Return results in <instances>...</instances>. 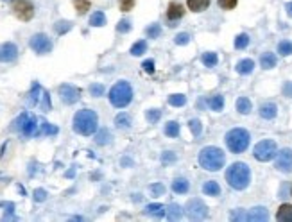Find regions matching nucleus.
Returning <instances> with one entry per match:
<instances>
[{"label":"nucleus","instance_id":"nucleus-1","mask_svg":"<svg viewBox=\"0 0 292 222\" xmlns=\"http://www.w3.org/2000/svg\"><path fill=\"white\" fill-rule=\"evenodd\" d=\"M97 126H99V117L93 109H81L74 115V131L77 135L91 136L97 131Z\"/></svg>","mask_w":292,"mask_h":222},{"label":"nucleus","instance_id":"nucleus-2","mask_svg":"<svg viewBox=\"0 0 292 222\" xmlns=\"http://www.w3.org/2000/svg\"><path fill=\"white\" fill-rule=\"evenodd\" d=\"M249 179H251V170L246 163H233L230 168L226 170V181L231 188L235 190H244L248 188Z\"/></svg>","mask_w":292,"mask_h":222},{"label":"nucleus","instance_id":"nucleus-3","mask_svg":"<svg viewBox=\"0 0 292 222\" xmlns=\"http://www.w3.org/2000/svg\"><path fill=\"white\" fill-rule=\"evenodd\" d=\"M199 165L205 170H221L224 167V153L219 147H205L199 153Z\"/></svg>","mask_w":292,"mask_h":222},{"label":"nucleus","instance_id":"nucleus-4","mask_svg":"<svg viewBox=\"0 0 292 222\" xmlns=\"http://www.w3.org/2000/svg\"><path fill=\"white\" fill-rule=\"evenodd\" d=\"M13 129L18 131L22 136L29 138V136H38V131H40V124H38V118L31 113H22L15 122H13Z\"/></svg>","mask_w":292,"mask_h":222},{"label":"nucleus","instance_id":"nucleus-5","mask_svg":"<svg viewBox=\"0 0 292 222\" xmlns=\"http://www.w3.org/2000/svg\"><path fill=\"white\" fill-rule=\"evenodd\" d=\"M133 98V90L129 83L126 81H118L113 88L110 90V102L115 108H126Z\"/></svg>","mask_w":292,"mask_h":222},{"label":"nucleus","instance_id":"nucleus-6","mask_svg":"<svg viewBox=\"0 0 292 222\" xmlns=\"http://www.w3.org/2000/svg\"><path fill=\"white\" fill-rule=\"evenodd\" d=\"M226 143H228V149L231 153L238 154V153H244L249 145V133L246 129H231L230 133L226 135Z\"/></svg>","mask_w":292,"mask_h":222},{"label":"nucleus","instance_id":"nucleus-7","mask_svg":"<svg viewBox=\"0 0 292 222\" xmlns=\"http://www.w3.org/2000/svg\"><path fill=\"white\" fill-rule=\"evenodd\" d=\"M27 101H29L31 106H40L43 111L51 109V97H48V93L38 83H33V88H31Z\"/></svg>","mask_w":292,"mask_h":222},{"label":"nucleus","instance_id":"nucleus-8","mask_svg":"<svg viewBox=\"0 0 292 222\" xmlns=\"http://www.w3.org/2000/svg\"><path fill=\"white\" fill-rule=\"evenodd\" d=\"M185 213L190 220H203L208 217V206L201 199H190L185 206Z\"/></svg>","mask_w":292,"mask_h":222},{"label":"nucleus","instance_id":"nucleus-9","mask_svg":"<svg viewBox=\"0 0 292 222\" xmlns=\"http://www.w3.org/2000/svg\"><path fill=\"white\" fill-rule=\"evenodd\" d=\"M11 9L16 15V18L29 22L34 16V6L31 0H11Z\"/></svg>","mask_w":292,"mask_h":222},{"label":"nucleus","instance_id":"nucleus-10","mask_svg":"<svg viewBox=\"0 0 292 222\" xmlns=\"http://www.w3.org/2000/svg\"><path fill=\"white\" fill-rule=\"evenodd\" d=\"M276 143L273 142V140H263V142L256 143L255 147V158L258 161H269L273 160L274 156H276Z\"/></svg>","mask_w":292,"mask_h":222},{"label":"nucleus","instance_id":"nucleus-11","mask_svg":"<svg viewBox=\"0 0 292 222\" xmlns=\"http://www.w3.org/2000/svg\"><path fill=\"white\" fill-rule=\"evenodd\" d=\"M29 45L34 52H38V54H48V52L52 51V41L48 40L47 34H41V33L34 34V36L31 38Z\"/></svg>","mask_w":292,"mask_h":222},{"label":"nucleus","instance_id":"nucleus-12","mask_svg":"<svg viewBox=\"0 0 292 222\" xmlns=\"http://www.w3.org/2000/svg\"><path fill=\"white\" fill-rule=\"evenodd\" d=\"M59 98L68 106L76 104L81 98V90L74 86V84H61V86H59Z\"/></svg>","mask_w":292,"mask_h":222},{"label":"nucleus","instance_id":"nucleus-13","mask_svg":"<svg viewBox=\"0 0 292 222\" xmlns=\"http://www.w3.org/2000/svg\"><path fill=\"white\" fill-rule=\"evenodd\" d=\"M18 58V47L15 43H2L0 45V63H11Z\"/></svg>","mask_w":292,"mask_h":222},{"label":"nucleus","instance_id":"nucleus-14","mask_svg":"<svg viewBox=\"0 0 292 222\" xmlns=\"http://www.w3.org/2000/svg\"><path fill=\"white\" fill-rule=\"evenodd\" d=\"M276 168L281 172H292V151L290 149H283L278 153Z\"/></svg>","mask_w":292,"mask_h":222},{"label":"nucleus","instance_id":"nucleus-15","mask_svg":"<svg viewBox=\"0 0 292 222\" xmlns=\"http://www.w3.org/2000/svg\"><path fill=\"white\" fill-rule=\"evenodd\" d=\"M183 15H185V8H183L179 2H171V4H168L167 18L171 20V22H176V20L183 18Z\"/></svg>","mask_w":292,"mask_h":222},{"label":"nucleus","instance_id":"nucleus-16","mask_svg":"<svg viewBox=\"0 0 292 222\" xmlns=\"http://www.w3.org/2000/svg\"><path fill=\"white\" fill-rule=\"evenodd\" d=\"M267 218H269V213H267V210L263 206L253 208V210L246 215V220H260V222H263V220H267Z\"/></svg>","mask_w":292,"mask_h":222},{"label":"nucleus","instance_id":"nucleus-17","mask_svg":"<svg viewBox=\"0 0 292 222\" xmlns=\"http://www.w3.org/2000/svg\"><path fill=\"white\" fill-rule=\"evenodd\" d=\"M276 113H278V108H276V104H273V102L263 104L262 108H260V117L267 118V120H271V118L276 117Z\"/></svg>","mask_w":292,"mask_h":222},{"label":"nucleus","instance_id":"nucleus-18","mask_svg":"<svg viewBox=\"0 0 292 222\" xmlns=\"http://www.w3.org/2000/svg\"><path fill=\"white\" fill-rule=\"evenodd\" d=\"M276 218L281 222H292V204H283L280 206L276 213Z\"/></svg>","mask_w":292,"mask_h":222},{"label":"nucleus","instance_id":"nucleus-19","mask_svg":"<svg viewBox=\"0 0 292 222\" xmlns=\"http://www.w3.org/2000/svg\"><path fill=\"white\" fill-rule=\"evenodd\" d=\"M145 213L147 215H153V217H165V206L160 203H154V204H147L145 206Z\"/></svg>","mask_w":292,"mask_h":222},{"label":"nucleus","instance_id":"nucleus-20","mask_svg":"<svg viewBox=\"0 0 292 222\" xmlns=\"http://www.w3.org/2000/svg\"><path fill=\"white\" fill-rule=\"evenodd\" d=\"M165 215H167L168 220H178V218H181V206L176 203L168 204V206L165 208Z\"/></svg>","mask_w":292,"mask_h":222},{"label":"nucleus","instance_id":"nucleus-21","mask_svg":"<svg viewBox=\"0 0 292 222\" xmlns=\"http://www.w3.org/2000/svg\"><path fill=\"white\" fill-rule=\"evenodd\" d=\"M253 68H255V63H253V59H242V61L237 63V72L242 73V76H248V73H251Z\"/></svg>","mask_w":292,"mask_h":222},{"label":"nucleus","instance_id":"nucleus-22","mask_svg":"<svg viewBox=\"0 0 292 222\" xmlns=\"http://www.w3.org/2000/svg\"><path fill=\"white\" fill-rule=\"evenodd\" d=\"M90 26L91 27H104L106 26V15L103 11H95L90 16Z\"/></svg>","mask_w":292,"mask_h":222},{"label":"nucleus","instance_id":"nucleus-23","mask_svg":"<svg viewBox=\"0 0 292 222\" xmlns=\"http://www.w3.org/2000/svg\"><path fill=\"white\" fill-rule=\"evenodd\" d=\"M188 181H186L185 178H178L172 181V190H174L176 193H186L188 192Z\"/></svg>","mask_w":292,"mask_h":222},{"label":"nucleus","instance_id":"nucleus-24","mask_svg":"<svg viewBox=\"0 0 292 222\" xmlns=\"http://www.w3.org/2000/svg\"><path fill=\"white\" fill-rule=\"evenodd\" d=\"M208 6H210V0H188V8L192 9L193 13L205 11Z\"/></svg>","mask_w":292,"mask_h":222},{"label":"nucleus","instance_id":"nucleus-25","mask_svg":"<svg viewBox=\"0 0 292 222\" xmlns=\"http://www.w3.org/2000/svg\"><path fill=\"white\" fill-rule=\"evenodd\" d=\"M115 126L118 129H129L131 128V117L128 113H118L117 118H115Z\"/></svg>","mask_w":292,"mask_h":222},{"label":"nucleus","instance_id":"nucleus-26","mask_svg":"<svg viewBox=\"0 0 292 222\" xmlns=\"http://www.w3.org/2000/svg\"><path fill=\"white\" fill-rule=\"evenodd\" d=\"M260 65H262V68H265V70L273 68V66H276V56L271 54V52L262 54V58H260Z\"/></svg>","mask_w":292,"mask_h":222},{"label":"nucleus","instance_id":"nucleus-27","mask_svg":"<svg viewBox=\"0 0 292 222\" xmlns=\"http://www.w3.org/2000/svg\"><path fill=\"white\" fill-rule=\"evenodd\" d=\"M41 135H58V128H56V126H51L45 120H40V131H38V136H41Z\"/></svg>","mask_w":292,"mask_h":222},{"label":"nucleus","instance_id":"nucleus-28","mask_svg":"<svg viewBox=\"0 0 292 222\" xmlns=\"http://www.w3.org/2000/svg\"><path fill=\"white\" fill-rule=\"evenodd\" d=\"M95 142L99 143V145H108L111 142V133L108 129H101L97 135H95Z\"/></svg>","mask_w":292,"mask_h":222},{"label":"nucleus","instance_id":"nucleus-29","mask_svg":"<svg viewBox=\"0 0 292 222\" xmlns=\"http://www.w3.org/2000/svg\"><path fill=\"white\" fill-rule=\"evenodd\" d=\"M203 192H205L206 195H219V193H221V186L217 185L215 181H206L205 186H203Z\"/></svg>","mask_w":292,"mask_h":222},{"label":"nucleus","instance_id":"nucleus-30","mask_svg":"<svg viewBox=\"0 0 292 222\" xmlns=\"http://www.w3.org/2000/svg\"><path fill=\"white\" fill-rule=\"evenodd\" d=\"M208 106L213 109V111H221L224 108V98L223 95H213L212 98H208Z\"/></svg>","mask_w":292,"mask_h":222},{"label":"nucleus","instance_id":"nucleus-31","mask_svg":"<svg viewBox=\"0 0 292 222\" xmlns=\"http://www.w3.org/2000/svg\"><path fill=\"white\" fill-rule=\"evenodd\" d=\"M237 109H238V113L248 115L249 111H251V102H249V98H246V97L238 98V101H237Z\"/></svg>","mask_w":292,"mask_h":222},{"label":"nucleus","instance_id":"nucleus-32","mask_svg":"<svg viewBox=\"0 0 292 222\" xmlns=\"http://www.w3.org/2000/svg\"><path fill=\"white\" fill-rule=\"evenodd\" d=\"M165 135L171 136V138H176L179 135V124L178 122H167L165 126Z\"/></svg>","mask_w":292,"mask_h":222},{"label":"nucleus","instance_id":"nucleus-33","mask_svg":"<svg viewBox=\"0 0 292 222\" xmlns=\"http://www.w3.org/2000/svg\"><path fill=\"white\" fill-rule=\"evenodd\" d=\"M143 52H147V41H143V40L136 41V43L131 47V54L133 56H142Z\"/></svg>","mask_w":292,"mask_h":222},{"label":"nucleus","instance_id":"nucleus-34","mask_svg":"<svg viewBox=\"0 0 292 222\" xmlns=\"http://www.w3.org/2000/svg\"><path fill=\"white\" fill-rule=\"evenodd\" d=\"M201 59H203V63H205L206 66H215L217 61H219L215 52H206V54H203Z\"/></svg>","mask_w":292,"mask_h":222},{"label":"nucleus","instance_id":"nucleus-35","mask_svg":"<svg viewBox=\"0 0 292 222\" xmlns=\"http://www.w3.org/2000/svg\"><path fill=\"white\" fill-rule=\"evenodd\" d=\"M186 102V97L185 95H179V93H176V95H171L168 97V104L171 106H178V108H181L183 104Z\"/></svg>","mask_w":292,"mask_h":222},{"label":"nucleus","instance_id":"nucleus-36","mask_svg":"<svg viewBox=\"0 0 292 222\" xmlns=\"http://www.w3.org/2000/svg\"><path fill=\"white\" fill-rule=\"evenodd\" d=\"M278 52H280L281 56H290L292 54V41H281V43L278 45Z\"/></svg>","mask_w":292,"mask_h":222},{"label":"nucleus","instance_id":"nucleus-37","mask_svg":"<svg viewBox=\"0 0 292 222\" xmlns=\"http://www.w3.org/2000/svg\"><path fill=\"white\" fill-rule=\"evenodd\" d=\"M74 6H76L79 15H83V13H86L90 9V2L88 0H74Z\"/></svg>","mask_w":292,"mask_h":222},{"label":"nucleus","instance_id":"nucleus-38","mask_svg":"<svg viewBox=\"0 0 292 222\" xmlns=\"http://www.w3.org/2000/svg\"><path fill=\"white\" fill-rule=\"evenodd\" d=\"M54 29H56V33L58 34H65V33H68L70 29H72V23L70 22H58V23H54Z\"/></svg>","mask_w":292,"mask_h":222},{"label":"nucleus","instance_id":"nucleus-39","mask_svg":"<svg viewBox=\"0 0 292 222\" xmlns=\"http://www.w3.org/2000/svg\"><path fill=\"white\" fill-rule=\"evenodd\" d=\"M160 117H161V111H160V109H149V111L145 113V118L151 122V124H154V122L160 120Z\"/></svg>","mask_w":292,"mask_h":222},{"label":"nucleus","instance_id":"nucleus-40","mask_svg":"<svg viewBox=\"0 0 292 222\" xmlns=\"http://www.w3.org/2000/svg\"><path fill=\"white\" fill-rule=\"evenodd\" d=\"M249 45V36L248 34H238L237 40H235V47L237 48H246Z\"/></svg>","mask_w":292,"mask_h":222},{"label":"nucleus","instance_id":"nucleus-41","mask_svg":"<svg viewBox=\"0 0 292 222\" xmlns=\"http://www.w3.org/2000/svg\"><path fill=\"white\" fill-rule=\"evenodd\" d=\"M145 33H147V36H149V38H158L161 34V27L158 26V23H153V26L147 27Z\"/></svg>","mask_w":292,"mask_h":222},{"label":"nucleus","instance_id":"nucleus-42","mask_svg":"<svg viewBox=\"0 0 292 222\" xmlns=\"http://www.w3.org/2000/svg\"><path fill=\"white\" fill-rule=\"evenodd\" d=\"M188 126H190V131H192L196 136L201 135V122H199L198 118H192V120L188 122Z\"/></svg>","mask_w":292,"mask_h":222},{"label":"nucleus","instance_id":"nucleus-43","mask_svg":"<svg viewBox=\"0 0 292 222\" xmlns=\"http://www.w3.org/2000/svg\"><path fill=\"white\" fill-rule=\"evenodd\" d=\"M104 91H106V90H104V86H103V84H99V83L91 84V86H90V93L93 95V97H101V95H104Z\"/></svg>","mask_w":292,"mask_h":222},{"label":"nucleus","instance_id":"nucleus-44","mask_svg":"<svg viewBox=\"0 0 292 222\" xmlns=\"http://www.w3.org/2000/svg\"><path fill=\"white\" fill-rule=\"evenodd\" d=\"M117 31L118 33H129L131 31V22L129 20H120L117 26Z\"/></svg>","mask_w":292,"mask_h":222},{"label":"nucleus","instance_id":"nucleus-45","mask_svg":"<svg viewBox=\"0 0 292 222\" xmlns=\"http://www.w3.org/2000/svg\"><path fill=\"white\" fill-rule=\"evenodd\" d=\"M45 199H47V192H45L43 188L34 190V201H36V203H43Z\"/></svg>","mask_w":292,"mask_h":222},{"label":"nucleus","instance_id":"nucleus-46","mask_svg":"<svg viewBox=\"0 0 292 222\" xmlns=\"http://www.w3.org/2000/svg\"><path fill=\"white\" fill-rule=\"evenodd\" d=\"M238 0H219V6L223 9H233L237 6Z\"/></svg>","mask_w":292,"mask_h":222},{"label":"nucleus","instance_id":"nucleus-47","mask_svg":"<svg viewBox=\"0 0 292 222\" xmlns=\"http://www.w3.org/2000/svg\"><path fill=\"white\" fill-rule=\"evenodd\" d=\"M118 2H120L122 11H131L133 6H135V0H118Z\"/></svg>","mask_w":292,"mask_h":222},{"label":"nucleus","instance_id":"nucleus-48","mask_svg":"<svg viewBox=\"0 0 292 222\" xmlns=\"http://www.w3.org/2000/svg\"><path fill=\"white\" fill-rule=\"evenodd\" d=\"M188 41H190V34H186V33H181L176 36V43L178 45H186Z\"/></svg>","mask_w":292,"mask_h":222},{"label":"nucleus","instance_id":"nucleus-49","mask_svg":"<svg viewBox=\"0 0 292 222\" xmlns=\"http://www.w3.org/2000/svg\"><path fill=\"white\" fill-rule=\"evenodd\" d=\"M176 161V154L174 153H163L161 154V163H172Z\"/></svg>","mask_w":292,"mask_h":222},{"label":"nucleus","instance_id":"nucleus-50","mask_svg":"<svg viewBox=\"0 0 292 222\" xmlns=\"http://www.w3.org/2000/svg\"><path fill=\"white\" fill-rule=\"evenodd\" d=\"M142 66H143V70H145L147 73H153L154 72V61H153V59H147V61H143Z\"/></svg>","mask_w":292,"mask_h":222},{"label":"nucleus","instance_id":"nucleus-51","mask_svg":"<svg viewBox=\"0 0 292 222\" xmlns=\"http://www.w3.org/2000/svg\"><path fill=\"white\" fill-rule=\"evenodd\" d=\"M151 190H153L154 195H161V193L165 192V186H163V185H160V183H156V185L151 186Z\"/></svg>","mask_w":292,"mask_h":222},{"label":"nucleus","instance_id":"nucleus-52","mask_svg":"<svg viewBox=\"0 0 292 222\" xmlns=\"http://www.w3.org/2000/svg\"><path fill=\"white\" fill-rule=\"evenodd\" d=\"M231 218H233V220H246V215L242 213V210H238V211H235V213L231 215Z\"/></svg>","mask_w":292,"mask_h":222},{"label":"nucleus","instance_id":"nucleus-53","mask_svg":"<svg viewBox=\"0 0 292 222\" xmlns=\"http://www.w3.org/2000/svg\"><path fill=\"white\" fill-rule=\"evenodd\" d=\"M283 93L287 95V97H292V83H285V86H283Z\"/></svg>","mask_w":292,"mask_h":222},{"label":"nucleus","instance_id":"nucleus-54","mask_svg":"<svg viewBox=\"0 0 292 222\" xmlns=\"http://www.w3.org/2000/svg\"><path fill=\"white\" fill-rule=\"evenodd\" d=\"M285 9H287V15L292 16V2H288V4L285 6Z\"/></svg>","mask_w":292,"mask_h":222},{"label":"nucleus","instance_id":"nucleus-55","mask_svg":"<svg viewBox=\"0 0 292 222\" xmlns=\"http://www.w3.org/2000/svg\"><path fill=\"white\" fill-rule=\"evenodd\" d=\"M74 172H76V170H74V168H70V170L66 172V176H68V178H72V176H74Z\"/></svg>","mask_w":292,"mask_h":222}]
</instances>
